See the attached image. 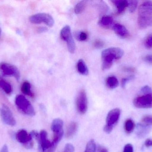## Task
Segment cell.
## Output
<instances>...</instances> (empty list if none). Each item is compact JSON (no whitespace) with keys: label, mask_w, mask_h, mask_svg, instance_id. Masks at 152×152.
Listing matches in <instances>:
<instances>
[{"label":"cell","mask_w":152,"mask_h":152,"mask_svg":"<svg viewBox=\"0 0 152 152\" xmlns=\"http://www.w3.org/2000/svg\"><path fill=\"white\" fill-rule=\"evenodd\" d=\"M123 54V50L118 47H110L104 50L102 53L103 70L110 69L114 60L119 59Z\"/></svg>","instance_id":"6da1fadb"},{"label":"cell","mask_w":152,"mask_h":152,"mask_svg":"<svg viewBox=\"0 0 152 152\" xmlns=\"http://www.w3.org/2000/svg\"><path fill=\"white\" fill-rule=\"evenodd\" d=\"M15 104L20 110L28 116H33L35 115L34 107L30 102L22 95H18L15 99Z\"/></svg>","instance_id":"7a4b0ae2"},{"label":"cell","mask_w":152,"mask_h":152,"mask_svg":"<svg viewBox=\"0 0 152 152\" xmlns=\"http://www.w3.org/2000/svg\"><path fill=\"white\" fill-rule=\"evenodd\" d=\"M37 141L40 152H54L57 148V145L47 139V133L45 130L40 132Z\"/></svg>","instance_id":"3957f363"},{"label":"cell","mask_w":152,"mask_h":152,"mask_svg":"<svg viewBox=\"0 0 152 152\" xmlns=\"http://www.w3.org/2000/svg\"><path fill=\"white\" fill-rule=\"evenodd\" d=\"M63 127V122L60 119H55L52 123L51 129L53 132V139L52 142L56 145H58L62 139L64 134Z\"/></svg>","instance_id":"277c9868"},{"label":"cell","mask_w":152,"mask_h":152,"mask_svg":"<svg viewBox=\"0 0 152 152\" xmlns=\"http://www.w3.org/2000/svg\"><path fill=\"white\" fill-rule=\"evenodd\" d=\"M29 21L34 24L45 23L48 26L52 27L54 25L53 18L50 14L45 13H39L29 17Z\"/></svg>","instance_id":"5b68a950"},{"label":"cell","mask_w":152,"mask_h":152,"mask_svg":"<svg viewBox=\"0 0 152 152\" xmlns=\"http://www.w3.org/2000/svg\"><path fill=\"white\" fill-rule=\"evenodd\" d=\"M134 104L139 109H150L152 108V95L144 94L136 97L134 101Z\"/></svg>","instance_id":"8992f818"},{"label":"cell","mask_w":152,"mask_h":152,"mask_svg":"<svg viewBox=\"0 0 152 152\" xmlns=\"http://www.w3.org/2000/svg\"><path fill=\"white\" fill-rule=\"evenodd\" d=\"M0 116L2 121L6 125L11 126L16 125V120L11 111L6 105L3 104L0 108Z\"/></svg>","instance_id":"52a82bcc"},{"label":"cell","mask_w":152,"mask_h":152,"mask_svg":"<svg viewBox=\"0 0 152 152\" xmlns=\"http://www.w3.org/2000/svg\"><path fill=\"white\" fill-rule=\"evenodd\" d=\"M76 106L77 110L80 114H85L87 111L88 108L87 98L85 90H81L79 93L76 100Z\"/></svg>","instance_id":"ba28073f"},{"label":"cell","mask_w":152,"mask_h":152,"mask_svg":"<svg viewBox=\"0 0 152 152\" xmlns=\"http://www.w3.org/2000/svg\"><path fill=\"white\" fill-rule=\"evenodd\" d=\"M0 69L5 76L14 77L17 80L20 78L19 70L14 65L4 62L0 64Z\"/></svg>","instance_id":"9c48e42d"},{"label":"cell","mask_w":152,"mask_h":152,"mask_svg":"<svg viewBox=\"0 0 152 152\" xmlns=\"http://www.w3.org/2000/svg\"><path fill=\"white\" fill-rule=\"evenodd\" d=\"M16 138L18 142L24 145L26 148H31L33 147V142L32 137L30 134L24 129L19 130L16 134Z\"/></svg>","instance_id":"30bf717a"},{"label":"cell","mask_w":152,"mask_h":152,"mask_svg":"<svg viewBox=\"0 0 152 152\" xmlns=\"http://www.w3.org/2000/svg\"><path fill=\"white\" fill-rule=\"evenodd\" d=\"M138 17L152 18V1H146L139 6Z\"/></svg>","instance_id":"8fae6325"},{"label":"cell","mask_w":152,"mask_h":152,"mask_svg":"<svg viewBox=\"0 0 152 152\" xmlns=\"http://www.w3.org/2000/svg\"><path fill=\"white\" fill-rule=\"evenodd\" d=\"M121 111L119 109H115L111 110L108 113L106 117V125L113 127L118 123L120 116Z\"/></svg>","instance_id":"7c38bea8"},{"label":"cell","mask_w":152,"mask_h":152,"mask_svg":"<svg viewBox=\"0 0 152 152\" xmlns=\"http://www.w3.org/2000/svg\"><path fill=\"white\" fill-rule=\"evenodd\" d=\"M113 29L118 35L122 38H126L129 36V32L126 27L121 24L119 23L114 24Z\"/></svg>","instance_id":"4fadbf2b"},{"label":"cell","mask_w":152,"mask_h":152,"mask_svg":"<svg viewBox=\"0 0 152 152\" xmlns=\"http://www.w3.org/2000/svg\"><path fill=\"white\" fill-rule=\"evenodd\" d=\"M60 35L61 39L66 42V43L70 42L73 39L71 28L68 25L65 26L61 29L60 32Z\"/></svg>","instance_id":"5bb4252c"},{"label":"cell","mask_w":152,"mask_h":152,"mask_svg":"<svg viewBox=\"0 0 152 152\" xmlns=\"http://www.w3.org/2000/svg\"><path fill=\"white\" fill-rule=\"evenodd\" d=\"M98 24L102 27L104 28H110L113 27V19L112 17L108 15L103 16L99 21Z\"/></svg>","instance_id":"9a60e30c"},{"label":"cell","mask_w":152,"mask_h":152,"mask_svg":"<svg viewBox=\"0 0 152 152\" xmlns=\"http://www.w3.org/2000/svg\"><path fill=\"white\" fill-rule=\"evenodd\" d=\"M115 5L117 9V12L118 14H121L123 13L126 8L127 7V1L125 0H113L111 1Z\"/></svg>","instance_id":"2e32d148"},{"label":"cell","mask_w":152,"mask_h":152,"mask_svg":"<svg viewBox=\"0 0 152 152\" xmlns=\"http://www.w3.org/2000/svg\"><path fill=\"white\" fill-rule=\"evenodd\" d=\"M78 128V125L75 122H71L67 128L66 131V138H70L73 137L77 132Z\"/></svg>","instance_id":"e0dca14e"},{"label":"cell","mask_w":152,"mask_h":152,"mask_svg":"<svg viewBox=\"0 0 152 152\" xmlns=\"http://www.w3.org/2000/svg\"><path fill=\"white\" fill-rule=\"evenodd\" d=\"M77 69L80 74L87 76L88 74V70L84 61L80 59L77 63Z\"/></svg>","instance_id":"ac0fdd59"},{"label":"cell","mask_w":152,"mask_h":152,"mask_svg":"<svg viewBox=\"0 0 152 152\" xmlns=\"http://www.w3.org/2000/svg\"><path fill=\"white\" fill-rule=\"evenodd\" d=\"M138 24L141 28L144 29L152 26V18L138 17Z\"/></svg>","instance_id":"d6986e66"},{"label":"cell","mask_w":152,"mask_h":152,"mask_svg":"<svg viewBox=\"0 0 152 152\" xmlns=\"http://www.w3.org/2000/svg\"><path fill=\"white\" fill-rule=\"evenodd\" d=\"M119 85L118 80L116 77L110 76L106 80V85L110 89H114Z\"/></svg>","instance_id":"ffe728a7"},{"label":"cell","mask_w":152,"mask_h":152,"mask_svg":"<svg viewBox=\"0 0 152 152\" xmlns=\"http://www.w3.org/2000/svg\"><path fill=\"white\" fill-rule=\"evenodd\" d=\"M21 90L24 94L31 97H34V94L31 91V85L29 82L27 81L24 82L21 85Z\"/></svg>","instance_id":"44dd1931"},{"label":"cell","mask_w":152,"mask_h":152,"mask_svg":"<svg viewBox=\"0 0 152 152\" xmlns=\"http://www.w3.org/2000/svg\"><path fill=\"white\" fill-rule=\"evenodd\" d=\"M135 127L134 122L132 119H128L126 120L124 125L125 131L127 134L132 133Z\"/></svg>","instance_id":"7402d4cb"},{"label":"cell","mask_w":152,"mask_h":152,"mask_svg":"<svg viewBox=\"0 0 152 152\" xmlns=\"http://www.w3.org/2000/svg\"><path fill=\"white\" fill-rule=\"evenodd\" d=\"M0 87L7 94H10L12 92V87L10 84L2 79H0Z\"/></svg>","instance_id":"603a6c76"},{"label":"cell","mask_w":152,"mask_h":152,"mask_svg":"<svg viewBox=\"0 0 152 152\" xmlns=\"http://www.w3.org/2000/svg\"><path fill=\"white\" fill-rule=\"evenodd\" d=\"M87 1H82L79 2L75 7V12L76 14H80L82 13L86 9V6Z\"/></svg>","instance_id":"cb8c5ba5"},{"label":"cell","mask_w":152,"mask_h":152,"mask_svg":"<svg viewBox=\"0 0 152 152\" xmlns=\"http://www.w3.org/2000/svg\"><path fill=\"white\" fill-rule=\"evenodd\" d=\"M96 145L94 140H91L88 142L86 147L85 152H96Z\"/></svg>","instance_id":"d4e9b609"},{"label":"cell","mask_w":152,"mask_h":152,"mask_svg":"<svg viewBox=\"0 0 152 152\" xmlns=\"http://www.w3.org/2000/svg\"><path fill=\"white\" fill-rule=\"evenodd\" d=\"M147 126H145L143 124H139L138 126V130H137V135L138 136L143 137L144 135L146 134V133L148 132V129Z\"/></svg>","instance_id":"484cf974"},{"label":"cell","mask_w":152,"mask_h":152,"mask_svg":"<svg viewBox=\"0 0 152 152\" xmlns=\"http://www.w3.org/2000/svg\"><path fill=\"white\" fill-rule=\"evenodd\" d=\"M142 124L147 126H152V116L151 115H145L143 116L141 120Z\"/></svg>","instance_id":"4316f807"},{"label":"cell","mask_w":152,"mask_h":152,"mask_svg":"<svg viewBox=\"0 0 152 152\" xmlns=\"http://www.w3.org/2000/svg\"><path fill=\"white\" fill-rule=\"evenodd\" d=\"M129 11L131 12H133L135 11L137 7V1H127Z\"/></svg>","instance_id":"83f0119b"},{"label":"cell","mask_w":152,"mask_h":152,"mask_svg":"<svg viewBox=\"0 0 152 152\" xmlns=\"http://www.w3.org/2000/svg\"><path fill=\"white\" fill-rule=\"evenodd\" d=\"M88 35L85 32H80V33H79L77 36V38L78 40L80 41H86L88 39Z\"/></svg>","instance_id":"f1b7e54d"},{"label":"cell","mask_w":152,"mask_h":152,"mask_svg":"<svg viewBox=\"0 0 152 152\" xmlns=\"http://www.w3.org/2000/svg\"><path fill=\"white\" fill-rule=\"evenodd\" d=\"M145 47L148 49L152 48V35H150L147 37L145 42Z\"/></svg>","instance_id":"f546056e"},{"label":"cell","mask_w":152,"mask_h":152,"mask_svg":"<svg viewBox=\"0 0 152 152\" xmlns=\"http://www.w3.org/2000/svg\"><path fill=\"white\" fill-rule=\"evenodd\" d=\"M94 46L97 49L102 48L104 46V43L103 41L100 40H96L94 42Z\"/></svg>","instance_id":"4dcf8cb0"},{"label":"cell","mask_w":152,"mask_h":152,"mask_svg":"<svg viewBox=\"0 0 152 152\" xmlns=\"http://www.w3.org/2000/svg\"><path fill=\"white\" fill-rule=\"evenodd\" d=\"M74 146L71 144H67L65 147V152H75Z\"/></svg>","instance_id":"1f68e13d"},{"label":"cell","mask_w":152,"mask_h":152,"mask_svg":"<svg viewBox=\"0 0 152 152\" xmlns=\"http://www.w3.org/2000/svg\"><path fill=\"white\" fill-rule=\"evenodd\" d=\"M123 152H134L133 145L130 144H128L125 145Z\"/></svg>","instance_id":"d6a6232c"},{"label":"cell","mask_w":152,"mask_h":152,"mask_svg":"<svg viewBox=\"0 0 152 152\" xmlns=\"http://www.w3.org/2000/svg\"><path fill=\"white\" fill-rule=\"evenodd\" d=\"M142 92L144 94H151L152 90L150 87L148 86H145L142 88Z\"/></svg>","instance_id":"836d02e7"},{"label":"cell","mask_w":152,"mask_h":152,"mask_svg":"<svg viewBox=\"0 0 152 152\" xmlns=\"http://www.w3.org/2000/svg\"><path fill=\"white\" fill-rule=\"evenodd\" d=\"M133 78V76H131L129 77L123 79L121 80V85H122V87H124L126 86V84L128 82L129 80L132 79Z\"/></svg>","instance_id":"e575fe53"},{"label":"cell","mask_w":152,"mask_h":152,"mask_svg":"<svg viewBox=\"0 0 152 152\" xmlns=\"http://www.w3.org/2000/svg\"><path fill=\"white\" fill-rule=\"evenodd\" d=\"M145 61L152 64V54H149L144 57Z\"/></svg>","instance_id":"d590c367"},{"label":"cell","mask_w":152,"mask_h":152,"mask_svg":"<svg viewBox=\"0 0 152 152\" xmlns=\"http://www.w3.org/2000/svg\"><path fill=\"white\" fill-rule=\"evenodd\" d=\"M113 128V127L110 126L106 125L104 127V131L107 134H110L112 131Z\"/></svg>","instance_id":"8d00e7d4"},{"label":"cell","mask_w":152,"mask_h":152,"mask_svg":"<svg viewBox=\"0 0 152 152\" xmlns=\"http://www.w3.org/2000/svg\"><path fill=\"white\" fill-rule=\"evenodd\" d=\"M145 146L147 148L149 147H152V139H147L145 141Z\"/></svg>","instance_id":"74e56055"},{"label":"cell","mask_w":152,"mask_h":152,"mask_svg":"<svg viewBox=\"0 0 152 152\" xmlns=\"http://www.w3.org/2000/svg\"><path fill=\"white\" fill-rule=\"evenodd\" d=\"M124 70L125 71L127 72H134L135 71V69L134 68H125Z\"/></svg>","instance_id":"f35d334b"},{"label":"cell","mask_w":152,"mask_h":152,"mask_svg":"<svg viewBox=\"0 0 152 152\" xmlns=\"http://www.w3.org/2000/svg\"><path fill=\"white\" fill-rule=\"evenodd\" d=\"M1 152H9L8 146H7V145H4L3 146L1 150Z\"/></svg>","instance_id":"ab89813d"},{"label":"cell","mask_w":152,"mask_h":152,"mask_svg":"<svg viewBox=\"0 0 152 152\" xmlns=\"http://www.w3.org/2000/svg\"><path fill=\"white\" fill-rule=\"evenodd\" d=\"M48 30L47 28L45 27H40V28L38 29V32L40 33H42V32H45Z\"/></svg>","instance_id":"60d3db41"},{"label":"cell","mask_w":152,"mask_h":152,"mask_svg":"<svg viewBox=\"0 0 152 152\" xmlns=\"http://www.w3.org/2000/svg\"><path fill=\"white\" fill-rule=\"evenodd\" d=\"M98 152H109L108 150L105 148L100 147L98 149Z\"/></svg>","instance_id":"b9f144b4"},{"label":"cell","mask_w":152,"mask_h":152,"mask_svg":"<svg viewBox=\"0 0 152 152\" xmlns=\"http://www.w3.org/2000/svg\"><path fill=\"white\" fill-rule=\"evenodd\" d=\"M1 28H0V35H1Z\"/></svg>","instance_id":"7bdbcfd3"}]
</instances>
